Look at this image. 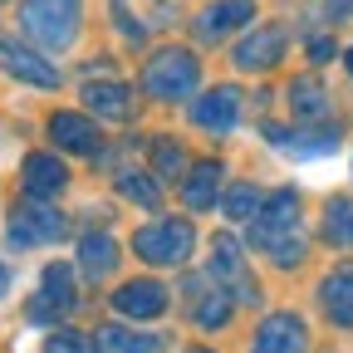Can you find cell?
Listing matches in <instances>:
<instances>
[{
    "label": "cell",
    "mask_w": 353,
    "mask_h": 353,
    "mask_svg": "<svg viewBox=\"0 0 353 353\" xmlns=\"http://www.w3.org/2000/svg\"><path fill=\"white\" fill-rule=\"evenodd\" d=\"M250 241L270 255L275 265H299L304 260V226H299V196L294 192H275L265 196L255 221H250Z\"/></svg>",
    "instance_id": "obj_1"
},
{
    "label": "cell",
    "mask_w": 353,
    "mask_h": 353,
    "mask_svg": "<svg viewBox=\"0 0 353 353\" xmlns=\"http://www.w3.org/2000/svg\"><path fill=\"white\" fill-rule=\"evenodd\" d=\"M83 20V0H25L20 6V30L39 50H69Z\"/></svg>",
    "instance_id": "obj_2"
},
{
    "label": "cell",
    "mask_w": 353,
    "mask_h": 353,
    "mask_svg": "<svg viewBox=\"0 0 353 353\" xmlns=\"http://www.w3.org/2000/svg\"><path fill=\"white\" fill-rule=\"evenodd\" d=\"M201 79V64L192 59V50H162L143 64V88L152 99H192V88Z\"/></svg>",
    "instance_id": "obj_3"
},
{
    "label": "cell",
    "mask_w": 353,
    "mask_h": 353,
    "mask_svg": "<svg viewBox=\"0 0 353 353\" xmlns=\"http://www.w3.org/2000/svg\"><path fill=\"white\" fill-rule=\"evenodd\" d=\"M192 241H196L192 221L167 216V221H152V226H143L132 236V250H138L148 265H182L192 255Z\"/></svg>",
    "instance_id": "obj_4"
},
{
    "label": "cell",
    "mask_w": 353,
    "mask_h": 353,
    "mask_svg": "<svg viewBox=\"0 0 353 353\" xmlns=\"http://www.w3.org/2000/svg\"><path fill=\"white\" fill-rule=\"evenodd\" d=\"M64 236V216L54 206H39V196H30L15 216H10V241L15 245H50Z\"/></svg>",
    "instance_id": "obj_5"
},
{
    "label": "cell",
    "mask_w": 353,
    "mask_h": 353,
    "mask_svg": "<svg viewBox=\"0 0 353 353\" xmlns=\"http://www.w3.org/2000/svg\"><path fill=\"white\" fill-rule=\"evenodd\" d=\"M69 309H74V270L54 260L50 270H44V280H39V294L30 304V319L34 324H54L59 314H69Z\"/></svg>",
    "instance_id": "obj_6"
},
{
    "label": "cell",
    "mask_w": 353,
    "mask_h": 353,
    "mask_svg": "<svg viewBox=\"0 0 353 353\" xmlns=\"http://www.w3.org/2000/svg\"><path fill=\"white\" fill-rule=\"evenodd\" d=\"M0 69L25 79V83H34V88H59V69L50 59H39L30 44H20V39H0Z\"/></svg>",
    "instance_id": "obj_7"
},
{
    "label": "cell",
    "mask_w": 353,
    "mask_h": 353,
    "mask_svg": "<svg viewBox=\"0 0 353 353\" xmlns=\"http://www.w3.org/2000/svg\"><path fill=\"white\" fill-rule=\"evenodd\" d=\"M285 54V30L280 25H260V30H250L241 44H236V69H245V74H260V69H270L275 59Z\"/></svg>",
    "instance_id": "obj_8"
},
{
    "label": "cell",
    "mask_w": 353,
    "mask_h": 353,
    "mask_svg": "<svg viewBox=\"0 0 353 353\" xmlns=\"http://www.w3.org/2000/svg\"><path fill=\"white\" fill-rule=\"evenodd\" d=\"M113 309H118L123 319H157L162 309H167V290L157 280H128V285H118Z\"/></svg>",
    "instance_id": "obj_9"
},
{
    "label": "cell",
    "mask_w": 353,
    "mask_h": 353,
    "mask_svg": "<svg viewBox=\"0 0 353 353\" xmlns=\"http://www.w3.org/2000/svg\"><path fill=\"white\" fill-rule=\"evenodd\" d=\"M245 20H255V0H216L196 15V39H226L231 30H241Z\"/></svg>",
    "instance_id": "obj_10"
},
{
    "label": "cell",
    "mask_w": 353,
    "mask_h": 353,
    "mask_svg": "<svg viewBox=\"0 0 353 353\" xmlns=\"http://www.w3.org/2000/svg\"><path fill=\"white\" fill-rule=\"evenodd\" d=\"M241 118V94L236 88H211L192 103V123L196 128H211V132H231Z\"/></svg>",
    "instance_id": "obj_11"
},
{
    "label": "cell",
    "mask_w": 353,
    "mask_h": 353,
    "mask_svg": "<svg viewBox=\"0 0 353 353\" xmlns=\"http://www.w3.org/2000/svg\"><path fill=\"white\" fill-rule=\"evenodd\" d=\"M250 353H304V319L299 314H270L255 329Z\"/></svg>",
    "instance_id": "obj_12"
},
{
    "label": "cell",
    "mask_w": 353,
    "mask_h": 353,
    "mask_svg": "<svg viewBox=\"0 0 353 353\" xmlns=\"http://www.w3.org/2000/svg\"><path fill=\"white\" fill-rule=\"evenodd\" d=\"M319 299H324V314H329L339 329H353V265H339V270L324 275Z\"/></svg>",
    "instance_id": "obj_13"
},
{
    "label": "cell",
    "mask_w": 353,
    "mask_h": 353,
    "mask_svg": "<svg viewBox=\"0 0 353 353\" xmlns=\"http://www.w3.org/2000/svg\"><path fill=\"white\" fill-rule=\"evenodd\" d=\"M69 187V167L59 162V157H50V152H30L25 157V192L30 196H54V192H64Z\"/></svg>",
    "instance_id": "obj_14"
},
{
    "label": "cell",
    "mask_w": 353,
    "mask_h": 353,
    "mask_svg": "<svg viewBox=\"0 0 353 353\" xmlns=\"http://www.w3.org/2000/svg\"><path fill=\"white\" fill-rule=\"evenodd\" d=\"M211 275H216V280H231V285L241 290V299H255V285H250V275H245L241 245H236L231 236H216V241H211Z\"/></svg>",
    "instance_id": "obj_15"
},
{
    "label": "cell",
    "mask_w": 353,
    "mask_h": 353,
    "mask_svg": "<svg viewBox=\"0 0 353 353\" xmlns=\"http://www.w3.org/2000/svg\"><path fill=\"white\" fill-rule=\"evenodd\" d=\"M50 138L59 143V148H69V152H99V128L88 123L83 113H54L50 118Z\"/></svg>",
    "instance_id": "obj_16"
},
{
    "label": "cell",
    "mask_w": 353,
    "mask_h": 353,
    "mask_svg": "<svg viewBox=\"0 0 353 353\" xmlns=\"http://www.w3.org/2000/svg\"><path fill=\"white\" fill-rule=\"evenodd\" d=\"M216 187H221V162H196L182 176V201L187 211H211L216 206Z\"/></svg>",
    "instance_id": "obj_17"
},
{
    "label": "cell",
    "mask_w": 353,
    "mask_h": 353,
    "mask_svg": "<svg viewBox=\"0 0 353 353\" xmlns=\"http://www.w3.org/2000/svg\"><path fill=\"white\" fill-rule=\"evenodd\" d=\"M79 265H83V275H88V280H103L113 265H118V245H113V236L88 231V236L79 241Z\"/></svg>",
    "instance_id": "obj_18"
},
{
    "label": "cell",
    "mask_w": 353,
    "mask_h": 353,
    "mask_svg": "<svg viewBox=\"0 0 353 353\" xmlns=\"http://www.w3.org/2000/svg\"><path fill=\"white\" fill-rule=\"evenodd\" d=\"M83 103L94 108L99 118H113V123H123V118L132 113L128 83H88V88H83Z\"/></svg>",
    "instance_id": "obj_19"
},
{
    "label": "cell",
    "mask_w": 353,
    "mask_h": 353,
    "mask_svg": "<svg viewBox=\"0 0 353 353\" xmlns=\"http://www.w3.org/2000/svg\"><path fill=\"white\" fill-rule=\"evenodd\" d=\"M324 241L339 250H353V201L348 196H334L324 206Z\"/></svg>",
    "instance_id": "obj_20"
},
{
    "label": "cell",
    "mask_w": 353,
    "mask_h": 353,
    "mask_svg": "<svg viewBox=\"0 0 353 353\" xmlns=\"http://www.w3.org/2000/svg\"><path fill=\"white\" fill-rule=\"evenodd\" d=\"M99 353H157V339L152 334H132V329H123V324H108V329H99Z\"/></svg>",
    "instance_id": "obj_21"
},
{
    "label": "cell",
    "mask_w": 353,
    "mask_h": 353,
    "mask_svg": "<svg viewBox=\"0 0 353 353\" xmlns=\"http://www.w3.org/2000/svg\"><path fill=\"white\" fill-rule=\"evenodd\" d=\"M290 108L299 118H319V113H329V94H324L314 79H294L290 83Z\"/></svg>",
    "instance_id": "obj_22"
},
{
    "label": "cell",
    "mask_w": 353,
    "mask_h": 353,
    "mask_svg": "<svg viewBox=\"0 0 353 353\" xmlns=\"http://www.w3.org/2000/svg\"><path fill=\"white\" fill-rule=\"evenodd\" d=\"M260 187H250V182H241V187H231L226 192V201H221V211H226V221H255V211H260Z\"/></svg>",
    "instance_id": "obj_23"
},
{
    "label": "cell",
    "mask_w": 353,
    "mask_h": 353,
    "mask_svg": "<svg viewBox=\"0 0 353 353\" xmlns=\"http://www.w3.org/2000/svg\"><path fill=\"white\" fill-rule=\"evenodd\" d=\"M118 192L132 196L138 206H157V201H162V187L152 182L148 172H123V176H118Z\"/></svg>",
    "instance_id": "obj_24"
},
{
    "label": "cell",
    "mask_w": 353,
    "mask_h": 353,
    "mask_svg": "<svg viewBox=\"0 0 353 353\" xmlns=\"http://www.w3.org/2000/svg\"><path fill=\"white\" fill-rule=\"evenodd\" d=\"M226 319H231V299L221 294V290H211V294L196 304V324H201V329H221Z\"/></svg>",
    "instance_id": "obj_25"
},
{
    "label": "cell",
    "mask_w": 353,
    "mask_h": 353,
    "mask_svg": "<svg viewBox=\"0 0 353 353\" xmlns=\"http://www.w3.org/2000/svg\"><path fill=\"white\" fill-rule=\"evenodd\" d=\"M152 172H157V176H187L182 148H176V143H157V148H152Z\"/></svg>",
    "instance_id": "obj_26"
},
{
    "label": "cell",
    "mask_w": 353,
    "mask_h": 353,
    "mask_svg": "<svg viewBox=\"0 0 353 353\" xmlns=\"http://www.w3.org/2000/svg\"><path fill=\"white\" fill-rule=\"evenodd\" d=\"M44 353H99V343L88 334H79V329H59V334H50Z\"/></svg>",
    "instance_id": "obj_27"
},
{
    "label": "cell",
    "mask_w": 353,
    "mask_h": 353,
    "mask_svg": "<svg viewBox=\"0 0 353 353\" xmlns=\"http://www.w3.org/2000/svg\"><path fill=\"white\" fill-rule=\"evenodd\" d=\"M309 54H314V59L324 64V59L334 54V39H309Z\"/></svg>",
    "instance_id": "obj_28"
},
{
    "label": "cell",
    "mask_w": 353,
    "mask_h": 353,
    "mask_svg": "<svg viewBox=\"0 0 353 353\" xmlns=\"http://www.w3.org/2000/svg\"><path fill=\"white\" fill-rule=\"evenodd\" d=\"M343 64H348V74H353V44H348V54H343Z\"/></svg>",
    "instance_id": "obj_29"
},
{
    "label": "cell",
    "mask_w": 353,
    "mask_h": 353,
    "mask_svg": "<svg viewBox=\"0 0 353 353\" xmlns=\"http://www.w3.org/2000/svg\"><path fill=\"white\" fill-rule=\"evenodd\" d=\"M6 280H10V275H6V270H0V290H6Z\"/></svg>",
    "instance_id": "obj_30"
},
{
    "label": "cell",
    "mask_w": 353,
    "mask_h": 353,
    "mask_svg": "<svg viewBox=\"0 0 353 353\" xmlns=\"http://www.w3.org/2000/svg\"><path fill=\"white\" fill-rule=\"evenodd\" d=\"M192 353H211V348H192Z\"/></svg>",
    "instance_id": "obj_31"
}]
</instances>
